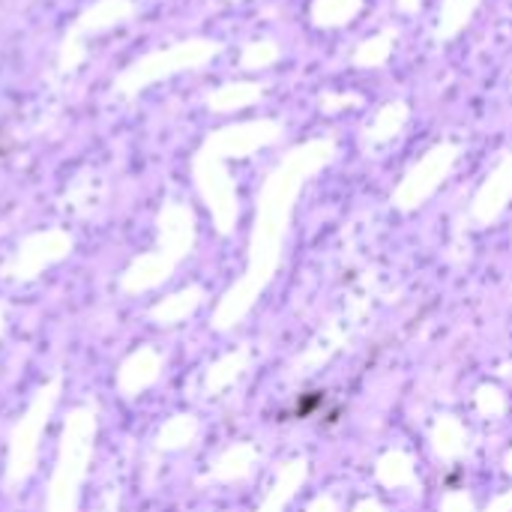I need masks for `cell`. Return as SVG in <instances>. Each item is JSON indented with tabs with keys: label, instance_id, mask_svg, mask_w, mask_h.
<instances>
[{
	"label": "cell",
	"instance_id": "obj_4",
	"mask_svg": "<svg viewBox=\"0 0 512 512\" xmlns=\"http://www.w3.org/2000/svg\"><path fill=\"white\" fill-rule=\"evenodd\" d=\"M195 303H198V294L192 291V294H177V297H168L165 303H159V306H153L150 309V318L156 321V324H177V321H183L192 309H195Z\"/></svg>",
	"mask_w": 512,
	"mask_h": 512
},
{
	"label": "cell",
	"instance_id": "obj_7",
	"mask_svg": "<svg viewBox=\"0 0 512 512\" xmlns=\"http://www.w3.org/2000/svg\"><path fill=\"white\" fill-rule=\"evenodd\" d=\"M0 336H3V306H0Z\"/></svg>",
	"mask_w": 512,
	"mask_h": 512
},
{
	"label": "cell",
	"instance_id": "obj_2",
	"mask_svg": "<svg viewBox=\"0 0 512 512\" xmlns=\"http://www.w3.org/2000/svg\"><path fill=\"white\" fill-rule=\"evenodd\" d=\"M60 378H51L27 405L24 417L15 423L12 435H9V456H6V483L9 486H21L30 480V474L36 471V456H39V438L42 429L60 399Z\"/></svg>",
	"mask_w": 512,
	"mask_h": 512
},
{
	"label": "cell",
	"instance_id": "obj_6",
	"mask_svg": "<svg viewBox=\"0 0 512 512\" xmlns=\"http://www.w3.org/2000/svg\"><path fill=\"white\" fill-rule=\"evenodd\" d=\"M96 512H117V492H108Z\"/></svg>",
	"mask_w": 512,
	"mask_h": 512
},
{
	"label": "cell",
	"instance_id": "obj_3",
	"mask_svg": "<svg viewBox=\"0 0 512 512\" xmlns=\"http://www.w3.org/2000/svg\"><path fill=\"white\" fill-rule=\"evenodd\" d=\"M162 372V357L153 348H138L135 354H129L120 369H117V387L123 396H138L141 390H147L150 384H156Z\"/></svg>",
	"mask_w": 512,
	"mask_h": 512
},
{
	"label": "cell",
	"instance_id": "obj_5",
	"mask_svg": "<svg viewBox=\"0 0 512 512\" xmlns=\"http://www.w3.org/2000/svg\"><path fill=\"white\" fill-rule=\"evenodd\" d=\"M195 438V420L192 417H174L159 432V450H180Z\"/></svg>",
	"mask_w": 512,
	"mask_h": 512
},
{
	"label": "cell",
	"instance_id": "obj_1",
	"mask_svg": "<svg viewBox=\"0 0 512 512\" xmlns=\"http://www.w3.org/2000/svg\"><path fill=\"white\" fill-rule=\"evenodd\" d=\"M96 426H99L96 408H75L66 417V426L60 435V450H57V465H54L51 486H48L45 512H78L81 483H84L90 459H93Z\"/></svg>",
	"mask_w": 512,
	"mask_h": 512
}]
</instances>
